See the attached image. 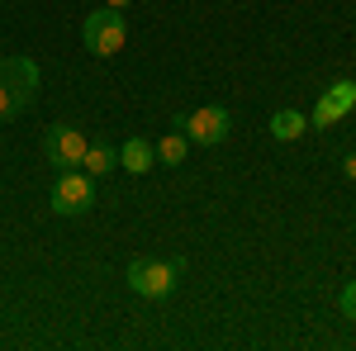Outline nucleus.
Listing matches in <instances>:
<instances>
[{
  "label": "nucleus",
  "mask_w": 356,
  "mask_h": 351,
  "mask_svg": "<svg viewBox=\"0 0 356 351\" xmlns=\"http://www.w3.org/2000/svg\"><path fill=\"white\" fill-rule=\"evenodd\" d=\"M186 152H191V138H186V133H171V138L157 142V162H162V166H181V162H186Z\"/></svg>",
  "instance_id": "obj_11"
},
{
  "label": "nucleus",
  "mask_w": 356,
  "mask_h": 351,
  "mask_svg": "<svg viewBox=\"0 0 356 351\" xmlns=\"http://www.w3.org/2000/svg\"><path fill=\"white\" fill-rule=\"evenodd\" d=\"M304 129H309V119H304L300 109H275L271 114V138L275 142H295Z\"/></svg>",
  "instance_id": "obj_9"
},
{
  "label": "nucleus",
  "mask_w": 356,
  "mask_h": 351,
  "mask_svg": "<svg viewBox=\"0 0 356 351\" xmlns=\"http://www.w3.org/2000/svg\"><path fill=\"white\" fill-rule=\"evenodd\" d=\"M48 204H53V214L62 218H76V214H90L95 209V176H86V171H62L48 190Z\"/></svg>",
  "instance_id": "obj_3"
},
{
  "label": "nucleus",
  "mask_w": 356,
  "mask_h": 351,
  "mask_svg": "<svg viewBox=\"0 0 356 351\" xmlns=\"http://www.w3.org/2000/svg\"><path fill=\"white\" fill-rule=\"evenodd\" d=\"M356 109V81H332L328 90H323V100L314 105V114H309V129H332L342 114H352Z\"/></svg>",
  "instance_id": "obj_6"
},
{
  "label": "nucleus",
  "mask_w": 356,
  "mask_h": 351,
  "mask_svg": "<svg viewBox=\"0 0 356 351\" xmlns=\"http://www.w3.org/2000/svg\"><path fill=\"white\" fill-rule=\"evenodd\" d=\"M181 270H186V261L176 256V261H157V256H138V261H129V270H124V280H129V290L143 299H166L171 290H176V280H181Z\"/></svg>",
  "instance_id": "obj_1"
},
{
  "label": "nucleus",
  "mask_w": 356,
  "mask_h": 351,
  "mask_svg": "<svg viewBox=\"0 0 356 351\" xmlns=\"http://www.w3.org/2000/svg\"><path fill=\"white\" fill-rule=\"evenodd\" d=\"M19 114H24V109L15 105V95H10V85L0 81V124H5V119H19Z\"/></svg>",
  "instance_id": "obj_12"
},
{
  "label": "nucleus",
  "mask_w": 356,
  "mask_h": 351,
  "mask_svg": "<svg viewBox=\"0 0 356 351\" xmlns=\"http://www.w3.org/2000/svg\"><path fill=\"white\" fill-rule=\"evenodd\" d=\"M342 176H347V181H356V152H347V157H342Z\"/></svg>",
  "instance_id": "obj_14"
},
{
  "label": "nucleus",
  "mask_w": 356,
  "mask_h": 351,
  "mask_svg": "<svg viewBox=\"0 0 356 351\" xmlns=\"http://www.w3.org/2000/svg\"><path fill=\"white\" fill-rule=\"evenodd\" d=\"M86 129H76V124H53L48 133H43V157L53 166H62V171H72V166H81L86 157Z\"/></svg>",
  "instance_id": "obj_5"
},
{
  "label": "nucleus",
  "mask_w": 356,
  "mask_h": 351,
  "mask_svg": "<svg viewBox=\"0 0 356 351\" xmlns=\"http://www.w3.org/2000/svg\"><path fill=\"white\" fill-rule=\"evenodd\" d=\"M81 43H86V53H95V57H114L124 43H129V24H124V10H95V15H86V24H81Z\"/></svg>",
  "instance_id": "obj_2"
},
{
  "label": "nucleus",
  "mask_w": 356,
  "mask_h": 351,
  "mask_svg": "<svg viewBox=\"0 0 356 351\" xmlns=\"http://www.w3.org/2000/svg\"><path fill=\"white\" fill-rule=\"evenodd\" d=\"M152 162H157V147H152L147 138H124V147H119V166H124L129 176L152 171Z\"/></svg>",
  "instance_id": "obj_8"
},
{
  "label": "nucleus",
  "mask_w": 356,
  "mask_h": 351,
  "mask_svg": "<svg viewBox=\"0 0 356 351\" xmlns=\"http://www.w3.org/2000/svg\"><path fill=\"white\" fill-rule=\"evenodd\" d=\"M105 5H110V10H124V5H129V0H105Z\"/></svg>",
  "instance_id": "obj_15"
},
{
  "label": "nucleus",
  "mask_w": 356,
  "mask_h": 351,
  "mask_svg": "<svg viewBox=\"0 0 356 351\" xmlns=\"http://www.w3.org/2000/svg\"><path fill=\"white\" fill-rule=\"evenodd\" d=\"M176 129L191 138L195 147H219L233 129V114L223 105H204V109H191V114H176Z\"/></svg>",
  "instance_id": "obj_4"
},
{
  "label": "nucleus",
  "mask_w": 356,
  "mask_h": 351,
  "mask_svg": "<svg viewBox=\"0 0 356 351\" xmlns=\"http://www.w3.org/2000/svg\"><path fill=\"white\" fill-rule=\"evenodd\" d=\"M342 313L356 323V280H347V290H342Z\"/></svg>",
  "instance_id": "obj_13"
},
{
  "label": "nucleus",
  "mask_w": 356,
  "mask_h": 351,
  "mask_svg": "<svg viewBox=\"0 0 356 351\" xmlns=\"http://www.w3.org/2000/svg\"><path fill=\"white\" fill-rule=\"evenodd\" d=\"M114 147L110 142H90L86 147V157H81V166H86V176H105V171H114Z\"/></svg>",
  "instance_id": "obj_10"
},
{
  "label": "nucleus",
  "mask_w": 356,
  "mask_h": 351,
  "mask_svg": "<svg viewBox=\"0 0 356 351\" xmlns=\"http://www.w3.org/2000/svg\"><path fill=\"white\" fill-rule=\"evenodd\" d=\"M0 81L10 85L15 105L29 109L33 90H38V62H29V57H0Z\"/></svg>",
  "instance_id": "obj_7"
}]
</instances>
